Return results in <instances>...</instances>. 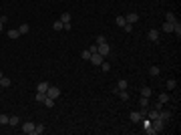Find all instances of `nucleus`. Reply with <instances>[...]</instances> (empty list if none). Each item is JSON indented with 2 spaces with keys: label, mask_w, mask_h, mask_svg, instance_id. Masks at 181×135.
<instances>
[{
  "label": "nucleus",
  "mask_w": 181,
  "mask_h": 135,
  "mask_svg": "<svg viewBox=\"0 0 181 135\" xmlns=\"http://www.w3.org/2000/svg\"><path fill=\"white\" fill-rule=\"evenodd\" d=\"M34 123L32 121H26V123H22V133L24 135H34Z\"/></svg>",
  "instance_id": "f257e3e1"
},
{
  "label": "nucleus",
  "mask_w": 181,
  "mask_h": 135,
  "mask_svg": "<svg viewBox=\"0 0 181 135\" xmlns=\"http://www.w3.org/2000/svg\"><path fill=\"white\" fill-rule=\"evenodd\" d=\"M46 97H50V99H54V101H56V99L60 97V89H58V87H50V85H48Z\"/></svg>",
  "instance_id": "f03ea898"
},
{
  "label": "nucleus",
  "mask_w": 181,
  "mask_h": 135,
  "mask_svg": "<svg viewBox=\"0 0 181 135\" xmlns=\"http://www.w3.org/2000/svg\"><path fill=\"white\" fill-rule=\"evenodd\" d=\"M151 125H153V127L157 129V133H161V131L165 129V121H163L161 117H157V119H153V121H151Z\"/></svg>",
  "instance_id": "7ed1b4c3"
},
{
  "label": "nucleus",
  "mask_w": 181,
  "mask_h": 135,
  "mask_svg": "<svg viewBox=\"0 0 181 135\" xmlns=\"http://www.w3.org/2000/svg\"><path fill=\"white\" fill-rule=\"evenodd\" d=\"M99 54H103V56H109L111 54V46L107 45V43H103V45H99V50H97Z\"/></svg>",
  "instance_id": "20e7f679"
},
{
  "label": "nucleus",
  "mask_w": 181,
  "mask_h": 135,
  "mask_svg": "<svg viewBox=\"0 0 181 135\" xmlns=\"http://www.w3.org/2000/svg\"><path fill=\"white\" fill-rule=\"evenodd\" d=\"M129 119H131L133 123H141V119H143V113H141V111H131V113H129Z\"/></svg>",
  "instance_id": "39448f33"
},
{
  "label": "nucleus",
  "mask_w": 181,
  "mask_h": 135,
  "mask_svg": "<svg viewBox=\"0 0 181 135\" xmlns=\"http://www.w3.org/2000/svg\"><path fill=\"white\" fill-rule=\"evenodd\" d=\"M89 61L93 63V65H101V63L105 61V56H103V54H99V52H93V54H90V59H89Z\"/></svg>",
  "instance_id": "423d86ee"
},
{
  "label": "nucleus",
  "mask_w": 181,
  "mask_h": 135,
  "mask_svg": "<svg viewBox=\"0 0 181 135\" xmlns=\"http://www.w3.org/2000/svg\"><path fill=\"white\" fill-rule=\"evenodd\" d=\"M147 37H149V41L157 43V41H159V30H157V28H151V30L147 32Z\"/></svg>",
  "instance_id": "0eeeda50"
},
{
  "label": "nucleus",
  "mask_w": 181,
  "mask_h": 135,
  "mask_svg": "<svg viewBox=\"0 0 181 135\" xmlns=\"http://www.w3.org/2000/svg\"><path fill=\"white\" fill-rule=\"evenodd\" d=\"M125 20H127L129 24H135L137 20H139V14H137V12H129V14L125 16Z\"/></svg>",
  "instance_id": "6e6552de"
},
{
  "label": "nucleus",
  "mask_w": 181,
  "mask_h": 135,
  "mask_svg": "<svg viewBox=\"0 0 181 135\" xmlns=\"http://www.w3.org/2000/svg\"><path fill=\"white\" fill-rule=\"evenodd\" d=\"M36 91H38V93H46V91H48V83H46V81H40V83L36 85Z\"/></svg>",
  "instance_id": "1a4fd4ad"
},
{
  "label": "nucleus",
  "mask_w": 181,
  "mask_h": 135,
  "mask_svg": "<svg viewBox=\"0 0 181 135\" xmlns=\"http://www.w3.org/2000/svg\"><path fill=\"white\" fill-rule=\"evenodd\" d=\"M173 32L177 34V39H181V22H179V20L173 22Z\"/></svg>",
  "instance_id": "9d476101"
},
{
  "label": "nucleus",
  "mask_w": 181,
  "mask_h": 135,
  "mask_svg": "<svg viewBox=\"0 0 181 135\" xmlns=\"http://www.w3.org/2000/svg\"><path fill=\"white\" fill-rule=\"evenodd\" d=\"M28 30H30V26H28V24H26V22H24V24H20V26H18V32H20V37H22V34H28Z\"/></svg>",
  "instance_id": "9b49d317"
},
{
  "label": "nucleus",
  "mask_w": 181,
  "mask_h": 135,
  "mask_svg": "<svg viewBox=\"0 0 181 135\" xmlns=\"http://www.w3.org/2000/svg\"><path fill=\"white\" fill-rule=\"evenodd\" d=\"M18 123H20V119H18L16 115H10V117H8V125H12V127H16Z\"/></svg>",
  "instance_id": "f8f14e48"
},
{
  "label": "nucleus",
  "mask_w": 181,
  "mask_h": 135,
  "mask_svg": "<svg viewBox=\"0 0 181 135\" xmlns=\"http://www.w3.org/2000/svg\"><path fill=\"white\" fill-rule=\"evenodd\" d=\"M10 85H12V81H10L8 77H2V79H0V87H4V89H8Z\"/></svg>",
  "instance_id": "ddd939ff"
},
{
  "label": "nucleus",
  "mask_w": 181,
  "mask_h": 135,
  "mask_svg": "<svg viewBox=\"0 0 181 135\" xmlns=\"http://www.w3.org/2000/svg\"><path fill=\"white\" fill-rule=\"evenodd\" d=\"M165 85H167V89H169V91H173L175 87H177V81H175V79H167Z\"/></svg>",
  "instance_id": "4468645a"
},
{
  "label": "nucleus",
  "mask_w": 181,
  "mask_h": 135,
  "mask_svg": "<svg viewBox=\"0 0 181 135\" xmlns=\"http://www.w3.org/2000/svg\"><path fill=\"white\" fill-rule=\"evenodd\" d=\"M165 20H167V22H171V24H173V22H175V20H177V16H175V14H173V12H165Z\"/></svg>",
  "instance_id": "2eb2a0df"
},
{
  "label": "nucleus",
  "mask_w": 181,
  "mask_h": 135,
  "mask_svg": "<svg viewBox=\"0 0 181 135\" xmlns=\"http://www.w3.org/2000/svg\"><path fill=\"white\" fill-rule=\"evenodd\" d=\"M18 37H20L18 28H12V30H8V39H12V41H14V39H18Z\"/></svg>",
  "instance_id": "dca6fc26"
},
{
  "label": "nucleus",
  "mask_w": 181,
  "mask_h": 135,
  "mask_svg": "<svg viewBox=\"0 0 181 135\" xmlns=\"http://www.w3.org/2000/svg\"><path fill=\"white\" fill-rule=\"evenodd\" d=\"M159 117H161V119L167 123V121L171 119V111H161V113H159Z\"/></svg>",
  "instance_id": "f3484780"
},
{
  "label": "nucleus",
  "mask_w": 181,
  "mask_h": 135,
  "mask_svg": "<svg viewBox=\"0 0 181 135\" xmlns=\"http://www.w3.org/2000/svg\"><path fill=\"white\" fill-rule=\"evenodd\" d=\"M45 99H46V93H38V91H36V95H34V101H36V103H43Z\"/></svg>",
  "instance_id": "a211bd4d"
},
{
  "label": "nucleus",
  "mask_w": 181,
  "mask_h": 135,
  "mask_svg": "<svg viewBox=\"0 0 181 135\" xmlns=\"http://www.w3.org/2000/svg\"><path fill=\"white\" fill-rule=\"evenodd\" d=\"M71 18H73V16H71L69 12H62V14H60V22H62V24H64V22H71Z\"/></svg>",
  "instance_id": "6ab92c4d"
},
{
  "label": "nucleus",
  "mask_w": 181,
  "mask_h": 135,
  "mask_svg": "<svg viewBox=\"0 0 181 135\" xmlns=\"http://www.w3.org/2000/svg\"><path fill=\"white\" fill-rule=\"evenodd\" d=\"M139 105H141L143 109H147V107H149V97H141V99H139Z\"/></svg>",
  "instance_id": "aec40b11"
},
{
  "label": "nucleus",
  "mask_w": 181,
  "mask_h": 135,
  "mask_svg": "<svg viewBox=\"0 0 181 135\" xmlns=\"http://www.w3.org/2000/svg\"><path fill=\"white\" fill-rule=\"evenodd\" d=\"M43 103H45V107H48V109H52V107H54V99H50V97H46Z\"/></svg>",
  "instance_id": "412c9836"
},
{
  "label": "nucleus",
  "mask_w": 181,
  "mask_h": 135,
  "mask_svg": "<svg viewBox=\"0 0 181 135\" xmlns=\"http://www.w3.org/2000/svg\"><path fill=\"white\" fill-rule=\"evenodd\" d=\"M43 133H45V125H43V123H38V125L34 127V135H43Z\"/></svg>",
  "instance_id": "4be33fe9"
},
{
  "label": "nucleus",
  "mask_w": 181,
  "mask_h": 135,
  "mask_svg": "<svg viewBox=\"0 0 181 135\" xmlns=\"http://www.w3.org/2000/svg\"><path fill=\"white\" fill-rule=\"evenodd\" d=\"M151 93H153L151 87H143V89H141V97H151Z\"/></svg>",
  "instance_id": "5701e85b"
},
{
  "label": "nucleus",
  "mask_w": 181,
  "mask_h": 135,
  "mask_svg": "<svg viewBox=\"0 0 181 135\" xmlns=\"http://www.w3.org/2000/svg\"><path fill=\"white\" fill-rule=\"evenodd\" d=\"M143 131H145V133H147V135H157V129H155L153 125H149V127H145Z\"/></svg>",
  "instance_id": "b1692460"
},
{
  "label": "nucleus",
  "mask_w": 181,
  "mask_h": 135,
  "mask_svg": "<svg viewBox=\"0 0 181 135\" xmlns=\"http://www.w3.org/2000/svg\"><path fill=\"white\" fill-rule=\"evenodd\" d=\"M115 22H117V26H121V28H123V26L127 24V20H125V16H117V20H115Z\"/></svg>",
  "instance_id": "393cba45"
},
{
  "label": "nucleus",
  "mask_w": 181,
  "mask_h": 135,
  "mask_svg": "<svg viewBox=\"0 0 181 135\" xmlns=\"http://www.w3.org/2000/svg\"><path fill=\"white\" fill-rule=\"evenodd\" d=\"M149 75H151V77H157V75H159V67H157V65H153V67L149 69Z\"/></svg>",
  "instance_id": "a878e982"
},
{
  "label": "nucleus",
  "mask_w": 181,
  "mask_h": 135,
  "mask_svg": "<svg viewBox=\"0 0 181 135\" xmlns=\"http://www.w3.org/2000/svg\"><path fill=\"white\" fill-rule=\"evenodd\" d=\"M129 87V83L125 81V79H119V83H117V89H127Z\"/></svg>",
  "instance_id": "bb28decb"
},
{
  "label": "nucleus",
  "mask_w": 181,
  "mask_h": 135,
  "mask_svg": "<svg viewBox=\"0 0 181 135\" xmlns=\"http://www.w3.org/2000/svg\"><path fill=\"white\" fill-rule=\"evenodd\" d=\"M167 101H169V93H161V95H159V103L163 105V103H167Z\"/></svg>",
  "instance_id": "cd10ccee"
},
{
  "label": "nucleus",
  "mask_w": 181,
  "mask_h": 135,
  "mask_svg": "<svg viewBox=\"0 0 181 135\" xmlns=\"http://www.w3.org/2000/svg\"><path fill=\"white\" fill-rule=\"evenodd\" d=\"M90 54H93V52H90L89 48H85V50L81 52V56H83V61H89V59H90Z\"/></svg>",
  "instance_id": "c85d7f7f"
},
{
  "label": "nucleus",
  "mask_w": 181,
  "mask_h": 135,
  "mask_svg": "<svg viewBox=\"0 0 181 135\" xmlns=\"http://www.w3.org/2000/svg\"><path fill=\"white\" fill-rule=\"evenodd\" d=\"M163 32H173V24L171 22H165L163 24Z\"/></svg>",
  "instance_id": "c756f323"
},
{
  "label": "nucleus",
  "mask_w": 181,
  "mask_h": 135,
  "mask_svg": "<svg viewBox=\"0 0 181 135\" xmlns=\"http://www.w3.org/2000/svg\"><path fill=\"white\" fill-rule=\"evenodd\" d=\"M0 125H8V115L6 113H0Z\"/></svg>",
  "instance_id": "7c9ffc66"
},
{
  "label": "nucleus",
  "mask_w": 181,
  "mask_h": 135,
  "mask_svg": "<svg viewBox=\"0 0 181 135\" xmlns=\"http://www.w3.org/2000/svg\"><path fill=\"white\" fill-rule=\"evenodd\" d=\"M101 69H103V71L107 73V71H111V65H109L107 61H103V63H101Z\"/></svg>",
  "instance_id": "2f4dec72"
},
{
  "label": "nucleus",
  "mask_w": 181,
  "mask_h": 135,
  "mask_svg": "<svg viewBox=\"0 0 181 135\" xmlns=\"http://www.w3.org/2000/svg\"><path fill=\"white\" fill-rule=\"evenodd\" d=\"M103 43H107V39H105L103 34H99V37H97V43H95V45L99 46V45H103Z\"/></svg>",
  "instance_id": "473e14b6"
},
{
  "label": "nucleus",
  "mask_w": 181,
  "mask_h": 135,
  "mask_svg": "<svg viewBox=\"0 0 181 135\" xmlns=\"http://www.w3.org/2000/svg\"><path fill=\"white\" fill-rule=\"evenodd\" d=\"M52 28H54V30H62V22H60V20H56V22L52 24Z\"/></svg>",
  "instance_id": "72a5a7b5"
},
{
  "label": "nucleus",
  "mask_w": 181,
  "mask_h": 135,
  "mask_svg": "<svg viewBox=\"0 0 181 135\" xmlns=\"http://www.w3.org/2000/svg\"><path fill=\"white\" fill-rule=\"evenodd\" d=\"M123 30H125V32H133V24H129V22H127V24L123 26Z\"/></svg>",
  "instance_id": "f704fd0d"
},
{
  "label": "nucleus",
  "mask_w": 181,
  "mask_h": 135,
  "mask_svg": "<svg viewBox=\"0 0 181 135\" xmlns=\"http://www.w3.org/2000/svg\"><path fill=\"white\" fill-rule=\"evenodd\" d=\"M71 28H73L71 22H64V24H62V30H71Z\"/></svg>",
  "instance_id": "c9c22d12"
},
{
  "label": "nucleus",
  "mask_w": 181,
  "mask_h": 135,
  "mask_svg": "<svg viewBox=\"0 0 181 135\" xmlns=\"http://www.w3.org/2000/svg\"><path fill=\"white\" fill-rule=\"evenodd\" d=\"M89 50H90V52H97V50H99V46L93 45V46H89Z\"/></svg>",
  "instance_id": "e433bc0d"
},
{
  "label": "nucleus",
  "mask_w": 181,
  "mask_h": 135,
  "mask_svg": "<svg viewBox=\"0 0 181 135\" xmlns=\"http://www.w3.org/2000/svg\"><path fill=\"white\" fill-rule=\"evenodd\" d=\"M2 30H4V24H2V22H0V32H2Z\"/></svg>",
  "instance_id": "4c0bfd02"
},
{
  "label": "nucleus",
  "mask_w": 181,
  "mask_h": 135,
  "mask_svg": "<svg viewBox=\"0 0 181 135\" xmlns=\"http://www.w3.org/2000/svg\"><path fill=\"white\" fill-rule=\"evenodd\" d=\"M2 77H4V75H2V71H0V79H2Z\"/></svg>",
  "instance_id": "58836bf2"
},
{
  "label": "nucleus",
  "mask_w": 181,
  "mask_h": 135,
  "mask_svg": "<svg viewBox=\"0 0 181 135\" xmlns=\"http://www.w3.org/2000/svg\"><path fill=\"white\" fill-rule=\"evenodd\" d=\"M0 16H2V14H0Z\"/></svg>",
  "instance_id": "ea45409f"
}]
</instances>
